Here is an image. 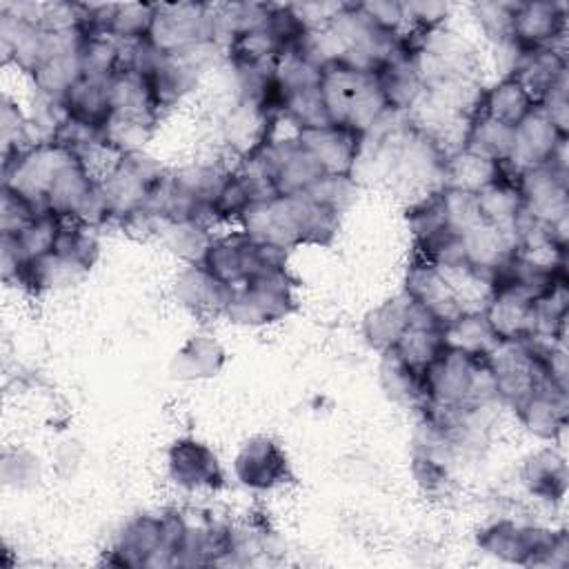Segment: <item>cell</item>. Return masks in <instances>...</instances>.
<instances>
[{
    "label": "cell",
    "instance_id": "31",
    "mask_svg": "<svg viewBox=\"0 0 569 569\" xmlns=\"http://www.w3.org/2000/svg\"><path fill=\"white\" fill-rule=\"evenodd\" d=\"M36 93L49 102H62L67 91L78 82L82 76L80 67V49L62 56L47 58L42 64H38L31 73Z\"/></svg>",
    "mask_w": 569,
    "mask_h": 569
},
{
    "label": "cell",
    "instance_id": "42",
    "mask_svg": "<svg viewBox=\"0 0 569 569\" xmlns=\"http://www.w3.org/2000/svg\"><path fill=\"white\" fill-rule=\"evenodd\" d=\"M440 193H442V202H445L447 224L458 236L465 233L467 229L476 227L482 220L476 193L462 191V189H453V187H442Z\"/></svg>",
    "mask_w": 569,
    "mask_h": 569
},
{
    "label": "cell",
    "instance_id": "43",
    "mask_svg": "<svg viewBox=\"0 0 569 569\" xmlns=\"http://www.w3.org/2000/svg\"><path fill=\"white\" fill-rule=\"evenodd\" d=\"M253 204L247 184L242 182V178L238 176V171H231L227 176V180L222 182V187L218 189L213 202H211V211L216 220H233V218H242V213Z\"/></svg>",
    "mask_w": 569,
    "mask_h": 569
},
{
    "label": "cell",
    "instance_id": "16",
    "mask_svg": "<svg viewBox=\"0 0 569 569\" xmlns=\"http://www.w3.org/2000/svg\"><path fill=\"white\" fill-rule=\"evenodd\" d=\"M411 302V300H409ZM398 360L416 373H422L442 351V327L418 305H409V325L391 347Z\"/></svg>",
    "mask_w": 569,
    "mask_h": 569
},
{
    "label": "cell",
    "instance_id": "7",
    "mask_svg": "<svg viewBox=\"0 0 569 569\" xmlns=\"http://www.w3.org/2000/svg\"><path fill=\"white\" fill-rule=\"evenodd\" d=\"M567 4L556 0L516 2L511 20V44L518 51L565 49Z\"/></svg>",
    "mask_w": 569,
    "mask_h": 569
},
{
    "label": "cell",
    "instance_id": "17",
    "mask_svg": "<svg viewBox=\"0 0 569 569\" xmlns=\"http://www.w3.org/2000/svg\"><path fill=\"white\" fill-rule=\"evenodd\" d=\"M513 409L522 427L542 440L558 442L567 429V418H569L567 391H558L540 382Z\"/></svg>",
    "mask_w": 569,
    "mask_h": 569
},
{
    "label": "cell",
    "instance_id": "48",
    "mask_svg": "<svg viewBox=\"0 0 569 569\" xmlns=\"http://www.w3.org/2000/svg\"><path fill=\"white\" fill-rule=\"evenodd\" d=\"M413 476L420 482V487H425L431 493L440 491L449 480L447 465L436 462V460H431L427 456H420V453H413Z\"/></svg>",
    "mask_w": 569,
    "mask_h": 569
},
{
    "label": "cell",
    "instance_id": "6",
    "mask_svg": "<svg viewBox=\"0 0 569 569\" xmlns=\"http://www.w3.org/2000/svg\"><path fill=\"white\" fill-rule=\"evenodd\" d=\"M522 209L538 222L553 224L569 218V169L553 162L527 167L513 173Z\"/></svg>",
    "mask_w": 569,
    "mask_h": 569
},
{
    "label": "cell",
    "instance_id": "9",
    "mask_svg": "<svg viewBox=\"0 0 569 569\" xmlns=\"http://www.w3.org/2000/svg\"><path fill=\"white\" fill-rule=\"evenodd\" d=\"M296 138L300 144L316 158L322 173L329 176H351L356 171L362 136L351 131L349 127L325 124L311 129H298Z\"/></svg>",
    "mask_w": 569,
    "mask_h": 569
},
{
    "label": "cell",
    "instance_id": "25",
    "mask_svg": "<svg viewBox=\"0 0 569 569\" xmlns=\"http://www.w3.org/2000/svg\"><path fill=\"white\" fill-rule=\"evenodd\" d=\"M409 298L405 293L380 302L362 320V336L376 351H389L409 325Z\"/></svg>",
    "mask_w": 569,
    "mask_h": 569
},
{
    "label": "cell",
    "instance_id": "12",
    "mask_svg": "<svg viewBox=\"0 0 569 569\" xmlns=\"http://www.w3.org/2000/svg\"><path fill=\"white\" fill-rule=\"evenodd\" d=\"M107 565L116 567H164L162 560V516H136L116 538Z\"/></svg>",
    "mask_w": 569,
    "mask_h": 569
},
{
    "label": "cell",
    "instance_id": "26",
    "mask_svg": "<svg viewBox=\"0 0 569 569\" xmlns=\"http://www.w3.org/2000/svg\"><path fill=\"white\" fill-rule=\"evenodd\" d=\"M480 218L496 227L516 231V222L522 213V198L516 187L513 173H505L476 193Z\"/></svg>",
    "mask_w": 569,
    "mask_h": 569
},
{
    "label": "cell",
    "instance_id": "35",
    "mask_svg": "<svg viewBox=\"0 0 569 569\" xmlns=\"http://www.w3.org/2000/svg\"><path fill=\"white\" fill-rule=\"evenodd\" d=\"M153 2H118L109 18L107 33L120 42L144 40L153 24Z\"/></svg>",
    "mask_w": 569,
    "mask_h": 569
},
{
    "label": "cell",
    "instance_id": "32",
    "mask_svg": "<svg viewBox=\"0 0 569 569\" xmlns=\"http://www.w3.org/2000/svg\"><path fill=\"white\" fill-rule=\"evenodd\" d=\"M111 113H133V116H156L158 104L147 76L120 69L111 76Z\"/></svg>",
    "mask_w": 569,
    "mask_h": 569
},
{
    "label": "cell",
    "instance_id": "24",
    "mask_svg": "<svg viewBox=\"0 0 569 569\" xmlns=\"http://www.w3.org/2000/svg\"><path fill=\"white\" fill-rule=\"evenodd\" d=\"M520 478L533 496L560 500L567 491V462L558 449H540L527 458Z\"/></svg>",
    "mask_w": 569,
    "mask_h": 569
},
{
    "label": "cell",
    "instance_id": "39",
    "mask_svg": "<svg viewBox=\"0 0 569 569\" xmlns=\"http://www.w3.org/2000/svg\"><path fill=\"white\" fill-rule=\"evenodd\" d=\"M380 380L385 391L402 402H418L422 405V385H420V373L411 371L405 367L398 356L389 349L382 351V362H380Z\"/></svg>",
    "mask_w": 569,
    "mask_h": 569
},
{
    "label": "cell",
    "instance_id": "22",
    "mask_svg": "<svg viewBox=\"0 0 569 569\" xmlns=\"http://www.w3.org/2000/svg\"><path fill=\"white\" fill-rule=\"evenodd\" d=\"M111 76H80L78 82L62 98V109L69 118L82 120L91 127L102 129L111 116Z\"/></svg>",
    "mask_w": 569,
    "mask_h": 569
},
{
    "label": "cell",
    "instance_id": "15",
    "mask_svg": "<svg viewBox=\"0 0 569 569\" xmlns=\"http://www.w3.org/2000/svg\"><path fill=\"white\" fill-rule=\"evenodd\" d=\"M482 313L498 340H527L533 336V298L511 284H496Z\"/></svg>",
    "mask_w": 569,
    "mask_h": 569
},
{
    "label": "cell",
    "instance_id": "33",
    "mask_svg": "<svg viewBox=\"0 0 569 569\" xmlns=\"http://www.w3.org/2000/svg\"><path fill=\"white\" fill-rule=\"evenodd\" d=\"M284 49H287L284 42L273 33V29L269 27V22H264L262 27L242 31V33L233 36V38L227 42L229 60H231L233 67L269 64V62H273Z\"/></svg>",
    "mask_w": 569,
    "mask_h": 569
},
{
    "label": "cell",
    "instance_id": "21",
    "mask_svg": "<svg viewBox=\"0 0 569 569\" xmlns=\"http://www.w3.org/2000/svg\"><path fill=\"white\" fill-rule=\"evenodd\" d=\"M509 73L525 87V91L538 104L542 96L558 82V78L567 73V53L565 49L556 47L522 51V56L516 60L513 71Z\"/></svg>",
    "mask_w": 569,
    "mask_h": 569
},
{
    "label": "cell",
    "instance_id": "19",
    "mask_svg": "<svg viewBox=\"0 0 569 569\" xmlns=\"http://www.w3.org/2000/svg\"><path fill=\"white\" fill-rule=\"evenodd\" d=\"M231 287L213 278L200 262H187L173 282L176 300L196 316H224Z\"/></svg>",
    "mask_w": 569,
    "mask_h": 569
},
{
    "label": "cell",
    "instance_id": "1",
    "mask_svg": "<svg viewBox=\"0 0 569 569\" xmlns=\"http://www.w3.org/2000/svg\"><path fill=\"white\" fill-rule=\"evenodd\" d=\"M296 280L287 269H276L236 287L224 309V318L236 325L260 327L282 320L296 309Z\"/></svg>",
    "mask_w": 569,
    "mask_h": 569
},
{
    "label": "cell",
    "instance_id": "41",
    "mask_svg": "<svg viewBox=\"0 0 569 569\" xmlns=\"http://www.w3.org/2000/svg\"><path fill=\"white\" fill-rule=\"evenodd\" d=\"M42 211H47V209H42L40 204H36L20 191L2 184V213H0L2 236H18Z\"/></svg>",
    "mask_w": 569,
    "mask_h": 569
},
{
    "label": "cell",
    "instance_id": "2",
    "mask_svg": "<svg viewBox=\"0 0 569 569\" xmlns=\"http://www.w3.org/2000/svg\"><path fill=\"white\" fill-rule=\"evenodd\" d=\"M76 160L78 153L56 140L33 142L24 151L4 156L2 184L20 191L44 209V198L51 182L67 164Z\"/></svg>",
    "mask_w": 569,
    "mask_h": 569
},
{
    "label": "cell",
    "instance_id": "3",
    "mask_svg": "<svg viewBox=\"0 0 569 569\" xmlns=\"http://www.w3.org/2000/svg\"><path fill=\"white\" fill-rule=\"evenodd\" d=\"M147 40L164 56L216 42L213 7L202 2H156L153 24Z\"/></svg>",
    "mask_w": 569,
    "mask_h": 569
},
{
    "label": "cell",
    "instance_id": "8",
    "mask_svg": "<svg viewBox=\"0 0 569 569\" xmlns=\"http://www.w3.org/2000/svg\"><path fill=\"white\" fill-rule=\"evenodd\" d=\"M200 264L222 284L236 289L262 273L258 240L244 231L211 238Z\"/></svg>",
    "mask_w": 569,
    "mask_h": 569
},
{
    "label": "cell",
    "instance_id": "28",
    "mask_svg": "<svg viewBox=\"0 0 569 569\" xmlns=\"http://www.w3.org/2000/svg\"><path fill=\"white\" fill-rule=\"evenodd\" d=\"M462 149H469L498 164H507L513 149V127L476 111L469 120Z\"/></svg>",
    "mask_w": 569,
    "mask_h": 569
},
{
    "label": "cell",
    "instance_id": "47",
    "mask_svg": "<svg viewBox=\"0 0 569 569\" xmlns=\"http://www.w3.org/2000/svg\"><path fill=\"white\" fill-rule=\"evenodd\" d=\"M362 13L382 31L405 36V2L396 0H373V2H358Z\"/></svg>",
    "mask_w": 569,
    "mask_h": 569
},
{
    "label": "cell",
    "instance_id": "13",
    "mask_svg": "<svg viewBox=\"0 0 569 569\" xmlns=\"http://www.w3.org/2000/svg\"><path fill=\"white\" fill-rule=\"evenodd\" d=\"M167 467L171 480L182 489H218L224 473L213 449L196 438H180L169 447Z\"/></svg>",
    "mask_w": 569,
    "mask_h": 569
},
{
    "label": "cell",
    "instance_id": "38",
    "mask_svg": "<svg viewBox=\"0 0 569 569\" xmlns=\"http://www.w3.org/2000/svg\"><path fill=\"white\" fill-rule=\"evenodd\" d=\"M409 220V229L413 233L416 244L442 233L445 229H449L447 224V213H445V202H442V193L431 191L422 198H418L407 213Z\"/></svg>",
    "mask_w": 569,
    "mask_h": 569
},
{
    "label": "cell",
    "instance_id": "23",
    "mask_svg": "<svg viewBox=\"0 0 569 569\" xmlns=\"http://www.w3.org/2000/svg\"><path fill=\"white\" fill-rule=\"evenodd\" d=\"M505 173V164L482 158L469 149H456L445 156L442 162V187L478 193Z\"/></svg>",
    "mask_w": 569,
    "mask_h": 569
},
{
    "label": "cell",
    "instance_id": "11",
    "mask_svg": "<svg viewBox=\"0 0 569 569\" xmlns=\"http://www.w3.org/2000/svg\"><path fill=\"white\" fill-rule=\"evenodd\" d=\"M236 478L256 491L273 489L291 478L282 447L269 436H253L242 445L233 462Z\"/></svg>",
    "mask_w": 569,
    "mask_h": 569
},
{
    "label": "cell",
    "instance_id": "29",
    "mask_svg": "<svg viewBox=\"0 0 569 569\" xmlns=\"http://www.w3.org/2000/svg\"><path fill=\"white\" fill-rule=\"evenodd\" d=\"M445 349L467 353L471 358H485L498 342L482 311H465L456 320L442 327Z\"/></svg>",
    "mask_w": 569,
    "mask_h": 569
},
{
    "label": "cell",
    "instance_id": "14",
    "mask_svg": "<svg viewBox=\"0 0 569 569\" xmlns=\"http://www.w3.org/2000/svg\"><path fill=\"white\" fill-rule=\"evenodd\" d=\"M565 140H569V136L560 133L551 124V120L540 111V107L536 104L513 127V149H511V158L505 167H513L511 173H516L527 167L545 164L553 158V153L558 151V147Z\"/></svg>",
    "mask_w": 569,
    "mask_h": 569
},
{
    "label": "cell",
    "instance_id": "46",
    "mask_svg": "<svg viewBox=\"0 0 569 569\" xmlns=\"http://www.w3.org/2000/svg\"><path fill=\"white\" fill-rule=\"evenodd\" d=\"M540 111L551 120V124L569 136V76H560L558 82L538 102Z\"/></svg>",
    "mask_w": 569,
    "mask_h": 569
},
{
    "label": "cell",
    "instance_id": "44",
    "mask_svg": "<svg viewBox=\"0 0 569 569\" xmlns=\"http://www.w3.org/2000/svg\"><path fill=\"white\" fill-rule=\"evenodd\" d=\"M309 198H313L320 204H327L342 213V209L351 202L356 193V178L351 176H329L322 173L309 189L305 191Z\"/></svg>",
    "mask_w": 569,
    "mask_h": 569
},
{
    "label": "cell",
    "instance_id": "18",
    "mask_svg": "<svg viewBox=\"0 0 569 569\" xmlns=\"http://www.w3.org/2000/svg\"><path fill=\"white\" fill-rule=\"evenodd\" d=\"M460 244H462L465 262L491 276L496 282V273L513 256L518 238H516V231L480 220L476 227L460 233Z\"/></svg>",
    "mask_w": 569,
    "mask_h": 569
},
{
    "label": "cell",
    "instance_id": "30",
    "mask_svg": "<svg viewBox=\"0 0 569 569\" xmlns=\"http://www.w3.org/2000/svg\"><path fill=\"white\" fill-rule=\"evenodd\" d=\"M533 107V98L511 73H507L498 84L482 91L478 111L509 127H516Z\"/></svg>",
    "mask_w": 569,
    "mask_h": 569
},
{
    "label": "cell",
    "instance_id": "27",
    "mask_svg": "<svg viewBox=\"0 0 569 569\" xmlns=\"http://www.w3.org/2000/svg\"><path fill=\"white\" fill-rule=\"evenodd\" d=\"M224 365V349L209 336L189 338L171 360V373L178 380H202L216 376Z\"/></svg>",
    "mask_w": 569,
    "mask_h": 569
},
{
    "label": "cell",
    "instance_id": "37",
    "mask_svg": "<svg viewBox=\"0 0 569 569\" xmlns=\"http://www.w3.org/2000/svg\"><path fill=\"white\" fill-rule=\"evenodd\" d=\"M82 76H113L120 67V42L109 33H87L80 47Z\"/></svg>",
    "mask_w": 569,
    "mask_h": 569
},
{
    "label": "cell",
    "instance_id": "20",
    "mask_svg": "<svg viewBox=\"0 0 569 569\" xmlns=\"http://www.w3.org/2000/svg\"><path fill=\"white\" fill-rule=\"evenodd\" d=\"M376 73H362L358 69H351L349 64L336 60L320 69L318 89L322 96V104L327 111V118L331 124L345 127L349 107L358 91L373 78Z\"/></svg>",
    "mask_w": 569,
    "mask_h": 569
},
{
    "label": "cell",
    "instance_id": "5",
    "mask_svg": "<svg viewBox=\"0 0 569 569\" xmlns=\"http://www.w3.org/2000/svg\"><path fill=\"white\" fill-rule=\"evenodd\" d=\"M485 360L493 376L498 400L511 407L542 382L538 353L527 340H498Z\"/></svg>",
    "mask_w": 569,
    "mask_h": 569
},
{
    "label": "cell",
    "instance_id": "10",
    "mask_svg": "<svg viewBox=\"0 0 569 569\" xmlns=\"http://www.w3.org/2000/svg\"><path fill=\"white\" fill-rule=\"evenodd\" d=\"M413 305L425 309L440 327L456 320L460 313H465L460 300L442 278L436 264L416 258L405 276V291H402Z\"/></svg>",
    "mask_w": 569,
    "mask_h": 569
},
{
    "label": "cell",
    "instance_id": "34",
    "mask_svg": "<svg viewBox=\"0 0 569 569\" xmlns=\"http://www.w3.org/2000/svg\"><path fill=\"white\" fill-rule=\"evenodd\" d=\"M158 118L156 116H133V113H111L102 124V140L120 151L133 153L142 151L144 142L149 140Z\"/></svg>",
    "mask_w": 569,
    "mask_h": 569
},
{
    "label": "cell",
    "instance_id": "36",
    "mask_svg": "<svg viewBox=\"0 0 569 569\" xmlns=\"http://www.w3.org/2000/svg\"><path fill=\"white\" fill-rule=\"evenodd\" d=\"M64 220L58 218L51 211H42L31 224H27L16 238L20 251L24 253V258L29 262H36L40 258H47L49 253H53L58 236L62 231Z\"/></svg>",
    "mask_w": 569,
    "mask_h": 569
},
{
    "label": "cell",
    "instance_id": "45",
    "mask_svg": "<svg viewBox=\"0 0 569 569\" xmlns=\"http://www.w3.org/2000/svg\"><path fill=\"white\" fill-rule=\"evenodd\" d=\"M516 2H480L473 7L485 33L498 44H511V20Z\"/></svg>",
    "mask_w": 569,
    "mask_h": 569
},
{
    "label": "cell",
    "instance_id": "4",
    "mask_svg": "<svg viewBox=\"0 0 569 569\" xmlns=\"http://www.w3.org/2000/svg\"><path fill=\"white\" fill-rule=\"evenodd\" d=\"M164 176L158 160L149 158L144 151L124 153L118 164L98 182L109 220H129L144 209V202L153 184Z\"/></svg>",
    "mask_w": 569,
    "mask_h": 569
},
{
    "label": "cell",
    "instance_id": "40",
    "mask_svg": "<svg viewBox=\"0 0 569 569\" xmlns=\"http://www.w3.org/2000/svg\"><path fill=\"white\" fill-rule=\"evenodd\" d=\"M162 231H167V244L187 262H200L211 238L207 236V227L200 222H160Z\"/></svg>",
    "mask_w": 569,
    "mask_h": 569
}]
</instances>
